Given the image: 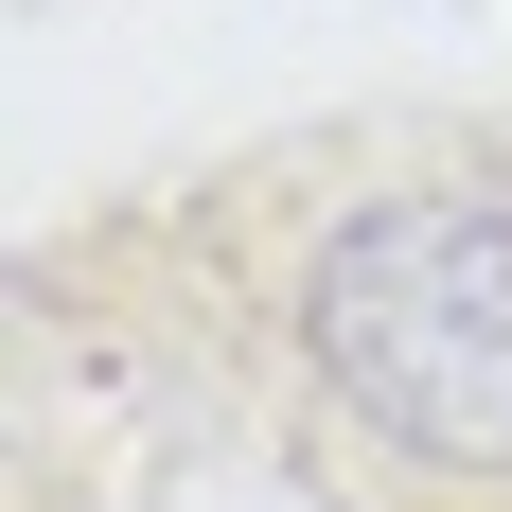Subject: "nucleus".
I'll return each instance as SVG.
<instances>
[{
	"label": "nucleus",
	"instance_id": "obj_1",
	"mask_svg": "<svg viewBox=\"0 0 512 512\" xmlns=\"http://www.w3.org/2000/svg\"><path fill=\"white\" fill-rule=\"evenodd\" d=\"M283 371L354 460L512 495V177H371L283 265Z\"/></svg>",
	"mask_w": 512,
	"mask_h": 512
}]
</instances>
